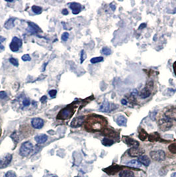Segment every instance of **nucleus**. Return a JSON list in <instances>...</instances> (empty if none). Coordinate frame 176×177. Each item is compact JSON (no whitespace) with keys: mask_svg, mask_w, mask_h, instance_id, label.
Instances as JSON below:
<instances>
[{"mask_svg":"<svg viewBox=\"0 0 176 177\" xmlns=\"http://www.w3.org/2000/svg\"><path fill=\"white\" fill-rule=\"evenodd\" d=\"M15 18H10L5 23L4 27L7 29H11L15 26Z\"/></svg>","mask_w":176,"mask_h":177,"instance_id":"obj_21","label":"nucleus"},{"mask_svg":"<svg viewBox=\"0 0 176 177\" xmlns=\"http://www.w3.org/2000/svg\"><path fill=\"white\" fill-rule=\"evenodd\" d=\"M86 59V54L85 53V51H84L83 50L81 51V56H80V62L81 63H83V62L85 61V59Z\"/></svg>","mask_w":176,"mask_h":177,"instance_id":"obj_34","label":"nucleus"},{"mask_svg":"<svg viewBox=\"0 0 176 177\" xmlns=\"http://www.w3.org/2000/svg\"><path fill=\"white\" fill-rule=\"evenodd\" d=\"M171 177H176V173H173L172 174V176Z\"/></svg>","mask_w":176,"mask_h":177,"instance_id":"obj_47","label":"nucleus"},{"mask_svg":"<svg viewBox=\"0 0 176 177\" xmlns=\"http://www.w3.org/2000/svg\"><path fill=\"white\" fill-rule=\"evenodd\" d=\"M122 167L119 165H111L109 166L108 168L103 169V171L108 174H115V173H118L119 171H121Z\"/></svg>","mask_w":176,"mask_h":177,"instance_id":"obj_13","label":"nucleus"},{"mask_svg":"<svg viewBox=\"0 0 176 177\" xmlns=\"http://www.w3.org/2000/svg\"><path fill=\"white\" fill-rule=\"evenodd\" d=\"M53 177H56V176H53Z\"/></svg>","mask_w":176,"mask_h":177,"instance_id":"obj_50","label":"nucleus"},{"mask_svg":"<svg viewBox=\"0 0 176 177\" xmlns=\"http://www.w3.org/2000/svg\"><path fill=\"white\" fill-rule=\"evenodd\" d=\"M138 162H140L142 165H143L146 166H148L150 164V158L147 155H141L138 158Z\"/></svg>","mask_w":176,"mask_h":177,"instance_id":"obj_17","label":"nucleus"},{"mask_svg":"<svg viewBox=\"0 0 176 177\" xmlns=\"http://www.w3.org/2000/svg\"><path fill=\"white\" fill-rule=\"evenodd\" d=\"M126 165L128 166L134 168H140L142 166V164L140 162H138V160H132L128 162Z\"/></svg>","mask_w":176,"mask_h":177,"instance_id":"obj_22","label":"nucleus"},{"mask_svg":"<svg viewBox=\"0 0 176 177\" xmlns=\"http://www.w3.org/2000/svg\"><path fill=\"white\" fill-rule=\"evenodd\" d=\"M9 62H11V64H12L15 66H19V62H18L17 60L14 59V58H10L9 59Z\"/></svg>","mask_w":176,"mask_h":177,"instance_id":"obj_32","label":"nucleus"},{"mask_svg":"<svg viewBox=\"0 0 176 177\" xmlns=\"http://www.w3.org/2000/svg\"><path fill=\"white\" fill-rule=\"evenodd\" d=\"M159 139H160V136L157 132L154 133H152L151 135H150L149 141H156L159 140Z\"/></svg>","mask_w":176,"mask_h":177,"instance_id":"obj_25","label":"nucleus"},{"mask_svg":"<svg viewBox=\"0 0 176 177\" xmlns=\"http://www.w3.org/2000/svg\"><path fill=\"white\" fill-rule=\"evenodd\" d=\"M144 153V150L139 147L130 148L128 151V155L132 157H139L140 156L143 155Z\"/></svg>","mask_w":176,"mask_h":177,"instance_id":"obj_10","label":"nucleus"},{"mask_svg":"<svg viewBox=\"0 0 176 177\" xmlns=\"http://www.w3.org/2000/svg\"><path fill=\"white\" fill-rule=\"evenodd\" d=\"M56 93H57V91L56 90H51L50 92H48L49 95L51 96V97H54L56 95Z\"/></svg>","mask_w":176,"mask_h":177,"instance_id":"obj_38","label":"nucleus"},{"mask_svg":"<svg viewBox=\"0 0 176 177\" xmlns=\"http://www.w3.org/2000/svg\"><path fill=\"white\" fill-rule=\"evenodd\" d=\"M7 98V94L6 92L4 91H1L0 92V100H4Z\"/></svg>","mask_w":176,"mask_h":177,"instance_id":"obj_35","label":"nucleus"},{"mask_svg":"<svg viewBox=\"0 0 176 177\" xmlns=\"http://www.w3.org/2000/svg\"><path fill=\"white\" fill-rule=\"evenodd\" d=\"M5 177H16V174L13 171H9L6 174Z\"/></svg>","mask_w":176,"mask_h":177,"instance_id":"obj_31","label":"nucleus"},{"mask_svg":"<svg viewBox=\"0 0 176 177\" xmlns=\"http://www.w3.org/2000/svg\"><path fill=\"white\" fill-rule=\"evenodd\" d=\"M68 38H69V33H68L65 32L62 35L61 39L63 41H66L68 39Z\"/></svg>","mask_w":176,"mask_h":177,"instance_id":"obj_33","label":"nucleus"},{"mask_svg":"<svg viewBox=\"0 0 176 177\" xmlns=\"http://www.w3.org/2000/svg\"><path fill=\"white\" fill-rule=\"evenodd\" d=\"M33 11L36 14H40L42 12V7L36 6H33L32 7Z\"/></svg>","mask_w":176,"mask_h":177,"instance_id":"obj_29","label":"nucleus"},{"mask_svg":"<svg viewBox=\"0 0 176 177\" xmlns=\"http://www.w3.org/2000/svg\"><path fill=\"white\" fill-rule=\"evenodd\" d=\"M21 59L23 60V61H30L31 60L30 56L29 55V54H24V55H23L21 57Z\"/></svg>","mask_w":176,"mask_h":177,"instance_id":"obj_36","label":"nucleus"},{"mask_svg":"<svg viewBox=\"0 0 176 177\" xmlns=\"http://www.w3.org/2000/svg\"><path fill=\"white\" fill-rule=\"evenodd\" d=\"M153 82H149L146 84L145 88H144L140 92V98L142 99H146L150 96L151 93L153 90Z\"/></svg>","mask_w":176,"mask_h":177,"instance_id":"obj_6","label":"nucleus"},{"mask_svg":"<svg viewBox=\"0 0 176 177\" xmlns=\"http://www.w3.org/2000/svg\"><path fill=\"white\" fill-rule=\"evenodd\" d=\"M107 126L106 119L103 116L92 115L88 116L85 123V128L88 131H101Z\"/></svg>","mask_w":176,"mask_h":177,"instance_id":"obj_1","label":"nucleus"},{"mask_svg":"<svg viewBox=\"0 0 176 177\" xmlns=\"http://www.w3.org/2000/svg\"><path fill=\"white\" fill-rule=\"evenodd\" d=\"M12 160V155L11 154H7L0 158V168H6Z\"/></svg>","mask_w":176,"mask_h":177,"instance_id":"obj_11","label":"nucleus"},{"mask_svg":"<svg viewBox=\"0 0 176 177\" xmlns=\"http://www.w3.org/2000/svg\"><path fill=\"white\" fill-rule=\"evenodd\" d=\"M31 124H32V126L34 127L35 129H41L42 127L44 126V121L43 119H42L41 118H33L31 121Z\"/></svg>","mask_w":176,"mask_h":177,"instance_id":"obj_15","label":"nucleus"},{"mask_svg":"<svg viewBox=\"0 0 176 177\" xmlns=\"http://www.w3.org/2000/svg\"><path fill=\"white\" fill-rule=\"evenodd\" d=\"M167 119L174 123L176 121V107L175 106H168L162 111Z\"/></svg>","mask_w":176,"mask_h":177,"instance_id":"obj_3","label":"nucleus"},{"mask_svg":"<svg viewBox=\"0 0 176 177\" xmlns=\"http://www.w3.org/2000/svg\"><path fill=\"white\" fill-rule=\"evenodd\" d=\"M46 100H47V97H46V96H43V97H42L41 98V102H44V101H46Z\"/></svg>","mask_w":176,"mask_h":177,"instance_id":"obj_40","label":"nucleus"},{"mask_svg":"<svg viewBox=\"0 0 176 177\" xmlns=\"http://www.w3.org/2000/svg\"><path fill=\"white\" fill-rule=\"evenodd\" d=\"M33 149V145L29 141L23 143L20 147L19 153L23 157H27Z\"/></svg>","mask_w":176,"mask_h":177,"instance_id":"obj_4","label":"nucleus"},{"mask_svg":"<svg viewBox=\"0 0 176 177\" xmlns=\"http://www.w3.org/2000/svg\"><path fill=\"white\" fill-rule=\"evenodd\" d=\"M150 156L152 158V159L154 161L160 162L165 159V153L162 150H157V151H153L150 153Z\"/></svg>","mask_w":176,"mask_h":177,"instance_id":"obj_8","label":"nucleus"},{"mask_svg":"<svg viewBox=\"0 0 176 177\" xmlns=\"http://www.w3.org/2000/svg\"><path fill=\"white\" fill-rule=\"evenodd\" d=\"M111 9H113V11H115V8H116V7H115V6H114V5H113H113H112V6H111Z\"/></svg>","mask_w":176,"mask_h":177,"instance_id":"obj_46","label":"nucleus"},{"mask_svg":"<svg viewBox=\"0 0 176 177\" xmlns=\"http://www.w3.org/2000/svg\"><path fill=\"white\" fill-rule=\"evenodd\" d=\"M119 177H135V174L130 170H123L119 173Z\"/></svg>","mask_w":176,"mask_h":177,"instance_id":"obj_20","label":"nucleus"},{"mask_svg":"<svg viewBox=\"0 0 176 177\" xmlns=\"http://www.w3.org/2000/svg\"><path fill=\"white\" fill-rule=\"evenodd\" d=\"M173 70H174V73L176 75V61L174 62V64H173Z\"/></svg>","mask_w":176,"mask_h":177,"instance_id":"obj_45","label":"nucleus"},{"mask_svg":"<svg viewBox=\"0 0 176 177\" xmlns=\"http://www.w3.org/2000/svg\"><path fill=\"white\" fill-rule=\"evenodd\" d=\"M131 95H132L133 96H135V97H136V96L138 95V91L136 90V89L133 90L132 91V92H131Z\"/></svg>","mask_w":176,"mask_h":177,"instance_id":"obj_39","label":"nucleus"},{"mask_svg":"<svg viewBox=\"0 0 176 177\" xmlns=\"http://www.w3.org/2000/svg\"><path fill=\"white\" fill-rule=\"evenodd\" d=\"M22 46V40L17 37L13 38L11 43L9 45V48L13 52H17Z\"/></svg>","mask_w":176,"mask_h":177,"instance_id":"obj_9","label":"nucleus"},{"mask_svg":"<svg viewBox=\"0 0 176 177\" xmlns=\"http://www.w3.org/2000/svg\"><path fill=\"white\" fill-rule=\"evenodd\" d=\"M127 103H128L127 101L126 100H125V99H123V100H121V103L123 104V105H124V106L127 105Z\"/></svg>","mask_w":176,"mask_h":177,"instance_id":"obj_43","label":"nucleus"},{"mask_svg":"<svg viewBox=\"0 0 176 177\" xmlns=\"http://www.w3.org/2000/svg\"><path fill=\"white\" fill-rule=\"evenodd\" d=\"M75 177H79V176H75Z\"/></svg>","mask_w":176,"mask_h":177,"instance_id":"obj_49","label":"nucleus"},{"mask_svg":"<svg viewBox=\"0 0 176 177\" xmlns=\"http://www.w3.org/2000/svg\"><path fill=\"white\" fill-rule=\"evenodd\" d=\"M148 133H147L145 130L143 129H141L140 130V131H139L138 137H139V138H140V140H142V141L146 140V138L148 137Z\"/></svg>","mask_w":176,"mask_h":177,"instance_id":"obj_23","label":"nucleus"},{"mask_svg":"<svg viewBox=\"0 0 176 177\" xmlns=\"http://www.w3.org/2000/svg\"><path fill=\"white\" fill-rule=\"evenodd\" d=\"M5 40H6V38H4L3 37H1V36H0V43H3L4 41H5Z\"/></svg>","mask_w":176,"mask_h":177,"instance_id":"obj_44","label":"nucleus"},{"mask_svg":"<svg viewBox=\"0 0 176 177\" xmlns=\"http://www.w3.org/2000/svg\"><path fill=\"white\" fill-rule=\"evenodd\" d=\"M116 122L118 126L125 127L127 123V119L123 116H118L116 119Z\"/></svg>","mask_w":176,"mask_h":177,"instance_id":"obj_18","label":"nucleus"},{"mask_svg":"<svg viewBox=\"0 0 176 177\" xmlns=\"http://www.w3.org/2000/svg\"><path fill=\"white\" fill-rule=\"evenodd\" d=\"M101 53L105 55H110L111 54V50L108 47H103L101 50Z\"/></svg>","mask_w":176,"mask_h":177,"instance_id":"obj_30","label":"nucleus"},{"mask_svg":"<svg viewBox=\"0 0 176 177\" xmlns=\"http://www.w3.org/2000/svg\"><path fill=\"white\" fill-rule=\"evenodd\" d=\"M28 24L29 25V27L32 29L33 31H35V32H36V33L42 32V30L41 29V28L39 27L38 25H36L35 23H32V22H29Z\"/></svg>","mask_w":176,"mask_h":177,"instance_id":"obj_24","label":"nucleus"},{"mask_svg":"<svg viewBox=\"0 0 176 177\" xmlns=\"http://www.w3.org/2000/svg\"><path fill=\"white\" fill-rule=\"evenodd\" d=\"M103 61V57L99 56V57H94V58L91 59L90 60V62L92 64H96V63H98V62H102Z\"/></svg>","mask_w":176,"mask_h":177,"instance_id":"obj_27","label":"nucleus"},{"mask_svg":"<svg viewBox=\"0 0 176 177\" xmlns=\"http://www.w3.org/2000/svg\"><path fill=\"white\" fill-rule=\"evenodd\" d=\"M114 143V141L112 139H110L109 138H104L102 141V144L105 146H111Z\"/></svg>","mask_w":176,"mask_h":177,"instance_id":"obj_26","label":"nucleus"},{"mask_svg":"<svg viewBox=\"0 0 176 177\" xmlns=\"http://www.w3.org/2000/svg\"><path fill=\"white\" fill-rule=\"evenodd\" d=\"M62 14L63 15H67L68 14V10L66 9H63L62 11Z\"/></svg>","mask_w":176,"mask_h":177,"instance_id":"obj_41","label":"nucleus"},{"mask_svg":"<svg viewBox=\"0 0 176 177\" xmlns=\"http://www.w3.org/2000/svg\"><path fill=\"white\" fill-rule=\"evenodd\" d=\"M118 108V106L115 103L109 102L108 101H104L99 107V111L102 112L110 113L112 111H114Z\"/></svg>","mask_w":176,"mask_h":177,"instance_id":"obj_5","label":"nucleus"},{"mask_svg":"<svg viewBox=\"0 0 176 177\" xmlns=\"http://www.w3.org/2000/svg\"><path fill=\"white\" fill-rule=\"evenodd\" d=\"M4 48V46L1 45V43H0V49H2V50H3Z\"/></svg>","mask_w":176,"mask_h":177,"instance_id":"obj_48","label":"nucleus"},{"mask_svg":"<svg viewBox=\"0 0 176 177\" xmlns=\"http://www.w3.org/2000/svg\"><path fill=\"white\" fill-rule=\"evenodd\" d=\"M146 23H142V24L140 25V27H139V29H143V28H145L146 27Z\"/></svg>","mask_w":176,"mask_h":177,"instance_id":"obj_42","label":"nucleus"},{"mask_svg":"<svg viewBox=\"0 0 176 177\" xmlns=\"http://www.w3.org/2000/svg\"><path fill=\"white\" fill-rule=\"evenodd\" d=\"M73 111L72 107H66L60 111L58 115L57 116V118L59 119H69L73 115Z\"/></svg>","mask_w":176,"mask_h":177,"instance_id":"obj_7","label":"nucleus"},{"mask_svg":"<svg viewBox=\"0 0 176 177\" xmlns=\"http://www.w3.org/2000/svg\"><path fill=\"white\" fill-rule=\"evenodd\" d=\"M70 9L72 10L73 14H75V15L78 14L81 10V4H78V3H76V2H74V3L71 4L70 6Z\"/></svg>","mask_w":176,"mask_h":177,"instance_id":"obj_16","label":"nucleus"},{"mask_svg":"<svg viewBox=\"0 0 176 177\" xmlns=\"http://www.w3.org/2000/svg\"><path fill=\"white\" fill-rule=\"evenodd\" d=\"M23 106H26V107H27V106H29L31 104V101H30V100H29V99H25L23 101Z\"/></svg>","mask_w":176,"mask_h":177,"instance_id":"obj_37","label":"nucleus"},{"mask_svg":"<svg viewBox=\"0 0 176 177\" xmlns=\"http://www.w3.org/2000/svg\"><path fill=\"white\" fill-rule=\"evenodd\" d=\"M123 140L126 144L129 145V146H133V147H139V145H140L137 141L129 137H123Z\"/></svg>","mask_w":176,"mask_h":177,"instance_id":"obj_14","label":"nucleus"},{"mask_svg":"<svg viewBox=\"0 0 176 177\" xmlns=\"http://www.w3.org/2000/svg\"><path fill=\"white\" fill-rule=\"evenodd\" d=\"M35 139L37 143L43 144L46 141L47 139H48V137H47L46 135L42 134V135H36L35 138Z\"/></svg>","mask_w":176,"mask_h":177,"instance_id":"obj_19","label":"nucleus"},{"mask_svg":"<svg viewBox=\"0 0 176 177\" xmlns=\"http://www.w3.org/2000/svg\"><path fill=\"white\" fill-rule=\"evenodd\" d=\"M84 122V117L83 116H79L77 118H75L71 122L70 126L73 128H78V127L82 126Z\"/></svg>","mask_w":176,"mask_h":177,"instance_id":"obj_12","label":"nucleus"},{"mask_svg":"<svg viewBox=\"0 0 176 177\" xmlns=\"http://www.w3.org/2000/svg\"><path fill=\"white\" fill-rule=\"evenodd\" d=\"M173 123H174L173 121L167 119L162 113L157 116V124L162 131H165L169 130L173 127Z\"/></svg>","mask_w":176,"mask_h":177,"instance_id":"obj_2","label":"nucleus"},{"mask_svg":"<svg viewBox=\"0 0 176 177\" xmlns=\"http://www.w3.org/2000/svg\"><path fill=\"white\" fill-rule=\"evenodd\" d=\"M168 149L173 154H176V143H173L170 145L168 147Z\"/></svg>","mask_w":176,"mask_h":177,"instance_id":"obj_28","label":"nucleus"}]
</instances>
